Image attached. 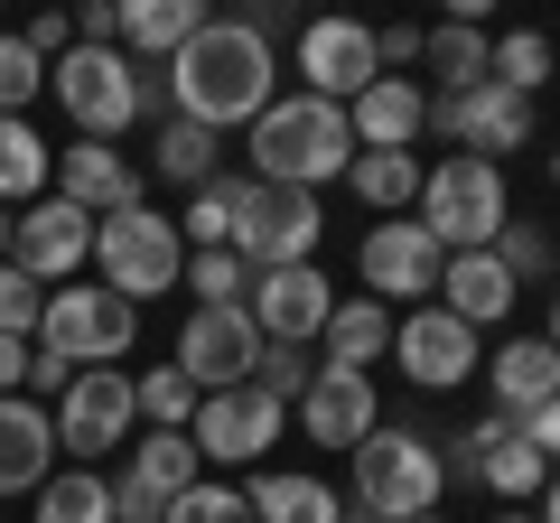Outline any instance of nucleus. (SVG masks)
<instances>
[{
  "instance_id": "dca6fc26",
  "label": "nucleus",
  "mask_w": 560,
  "mask_h": 523,
  "mask_svg": "<svg viewBox=\"0 0 560 523\" xmlns=\"http://www.w3.org/2000/svg\"><path fill=\"white\" fill-rule=\"evenodd\" d=\"M374 75H383V66H374V28H364V20H308L300 28V94L355 103Z\"/></svg>"
},
{
  "instance_id": "4c0bfd02",
  "label": "nucleus",
  "mask_w": 560,
  "mask_h": 523,
  "mask_svg": "<svg viewBox=\"0 0 560 523\" xmlns=\"http://www.w3.org/2000/svg\"><path fill=\"white\" fill-rule=\"evenodd\" d=\"M160 523H253V504H243V486H224V477H197L178 504H168Z\"/></svg>"
},
{
  "instance_id": "c756f323",
  "label": "nucleus",
  "mask_w": 560,
  "mask_h": 523,
  "mask_svg": "<svg viewBox=\"0 0 560 523\" xmlns=\"http://www.w3.org/2000/svg\"><path fill=\"white\" fill-rule=\"evenodd\" d=\"M346 178H355V197L374 206V216H411V206H420V160H411V150H355Z\"/></svg>"
},
{
  "instance_id": "a18cd8bd",
  "label": "nucleus",
  "mask_w": 560,
  "mask_h": 523,
  "mask_svg": "<svg viewBox=\"0 0 560 523\" xmlns=\"http://www.w3.org/2000/svg\"><path fill=\"white\" fill-rule=\"evenodd\" d=\"M541 337H551V346H560V281H551V327H541Z\"/></svg>"
},
{
  "instance_id": "c85d7f7f",
  "label": "nucleus",
  "mask_w": 560,
  "mask_h": 523,
  "mask_svg": "<svg viewBox=\"0 0 560 523\" xmlns=\"http://www.w3.org/2000/svg\"><path fill=\"white\" fill-rule=\"evenodd\" d=\"M57 178V150L28 131V113H0V206H38Z\"/></svg>"
},
{
  "instance_id": "473e14b6",
  "label": "nucleus",
  "mask_w": 560,
  "mask_h": 523,
  "mask_svg": "<svg viewBox=\"0 0 560 523\" xmlns=\"http://www.w3.org/2000/svg\"><path fill=\"white\" fill-rule=\"evenodd\" d=\"M131 403H140V421H150V430H187L206 393L178 374V364H150V374H131Z\"/></svg>"
},
{
  "instance_id": "37998d69",
  "label": "nucleus",
  "mask_w": 560,
  "mask_h": 523,
  "mask_svg": "<svg viewBox=\"0 0 560 523\" xmlns=\"http://www.w3.org/2000/svg\"><path fill=\"white\" fill-rule=\"evenodd\" d=\"M28 356H38L28 337H0V393H28Z\"/></svg>"
},
{
  "instance_id": "9b49d317",
  "label": "nucleus",
  "mask_w": 560,
  "mask_h": 523,
  "mask_svg": "<svg viewBox=\"0 0 560 523\" xmlns=\"http://www.w3.org/2000/svg\"><path fill=\"white\" fill-rule=\"evenodd\" d=\"M10 262H20L38 290H66L84 262H94V216H84V206H66L57 187H47L38 206H20V216H10Z\"/></svg>"
},
{
  "instance_id": "39448f33",
  "label": "nucleus",
  "mask_w": 560,
  "mask_h": 523,
  "mask_svg": "<svg viewBox=\"0 0 560 523\" xmlns=\"http://www.w3.org/2000/svg\"><path fill=\"white\" fill-rule=\"evenodd\" d=\"M178 271H187V243H178V224H168L160 206H121V216L94 224V281L121 290L131 309L160 300V290H178Z\"/></svg>"
},
{
  "instance_id": "0eeeda50",
  "label": "nucleus",
  "mask_w": 560,
  "mask_h": 523,
  "mask_svg": "<svg viewBox=\"0 0 560 523\" xmlns=\"http://www.w3.org/2000/svg\"><path fill=\"white\" fill-rule=\"evenodd\" d=\"M47 94L66 103L75 141H121L140 121V66L121 57V47H75V57L47 66Z\"/></svg>"
},
{
  "instance_id": "f3484780",
  "label": "nucleus",
  "mask_w": 560,
  "mask_h": 523,
  "mask_svg": "<svg viewBox=\"0 0 560 523\" xmlns=\"http://www.w3.org/2000/svg\"><path fill=\"white\" fill-rule=\"evenodd\" d=\"M374 421H383L374 374H337V364H318V383L300 393V430H308V449H346V458H355Z\"/></svg>"
},
{
  "instance_id": "c03bdc74",
  "label": "nucleus",
  "mask_w": 560,
  "mask_h": 523,
  "mask_svg": "<svg viewBox=\"0 0 560 523\" xmlns=\"http://www.w3.org/2000/svg\"><path fill=\"white\" fill-rule=\"evenodd\" d=\"M541 523H560V477H541Z\"/></svg>"
},
{
  "instance_id": "6ab92c4d",
  "label": "nucleus",
  "mask_w": 560,
  "mask_h": 523,
  "mask_svg": "<svg viewBox=\"0 0 560 523\" xmlns=\"http://www.w3.org/2000/svg\"><path fill=\"white\" fill-rule=\"evenodd\" d=\"M346 131H355V150H411L420 131H430V94H420L411 75H374L346 103Z\"/></svg>"
},
{
  "instance_id": "b1692460",
  "label": "nucleus",
  "mask_w": 560,
  "mask_h": 523,
  "mask_svg": "<svg viewBox=\"0 0 560 523\" xmlns=\"http://www.w3.org/2000/svg\"><path fill=\"white\" fill-rule=\"evenodd\" d=\"M318 356L337 364V374H374L383 356H393V309L383 300H337L318 327Z\"/></svg>"
},
{
  "instance_id": "2f4dec72",
  "label": "nucleus",
  "mask_w": 560,
  "mask_h": 523,
  "mask_svg": "<svg viewBox=\"0 0 560 523\" xmlns=\"http://www.w3.org/2000/svg\"><path fill=\"white\" fill-rule=\"evenodd\" d=\"M234 206H243V178L197 187L187 216H178V243H187V253H234Z\"/></svg>"
},
{
  "instance_id": "423d86ee",
  "label": "nucleus",
  "mask_w": 560,
  "mask_h": 523,
  "mask_svg": "<svg viewBox=\"0 0 560 523\" xmlns=\"http://www.w3.org/2000/svg\"><path fill=\"white\" fill-rule=\"evenodd\" d=\"M131 337H140V309L121 300V290H103V281H66V290H47L38 346H47L57 364H75V374L121 364V356H131Z\"/></svg>"
},
{
  "instance_id": "c9c22d12",
  "label": "nucleus",
  "mask_w": 560,
  "mask_h": 523,
  "mask_svg": "<svg viewBox=\"0 0 560 523\" xmlns=\"http://www.w3.org/2000/svg\"><path fill=\"white\" fill-rule=\"evenodd\" d=\"M486 253H495L504 271H514V290H533V281H560V243L541 234V224H504V234L486 243Z\"/></svg>"
},
{
  "instance_id": "f8f14e48",
  "label": "nucleus",
  "mask_w": 560,
  "mask_h": 523,
  "mask_svg": "<svg viewBox=\"0 0 560 523\" xmlns=\"http://www.w3.org/2000/svg\"><path fill=\"white\" fill-rule=\"evenodd\" d=\"M355 271H364V300H440V271H448V253L430 234H420L411 216H383V224H364V253H355Z\"/></svg>"
},
{
  "instance_id": "cd10ccee",
  "label": "nucleus",
  "mask_w": 560,
  "mask_h": 523,
  "mask_svg": "<svg viewBox=\"0 0 560 523\" xmlns=\"http://www.w3.org/2000/svg\"><path fill=\"white\" fill-rule=\"evenodd\" d=\"M197 449H187V430H150V440H131L121 449V477L140 486V496H160V504H178L187 486H197Z\"/></svg>"
},
{
  "instance_id": "2eb2a0df",
  "label": "nucleus",
  "mask_w": 560,
  "mask_h": 523,
  "mask_svg": "<svg viewBox=\"0 0 560 523\" xmlns=\"http://www.w3.org/2000/svg\"><path fill=\"white\" fill-rule=\"evenodd\" d=\"M253 327H261V346H308L318 356V327H327V309H337V281H327L318 262H290V271H253Z\"/></svg>"
},
{
  "instance_id": "4be33fe9",
  "label": "nucleus",
  "mask_w": 560,
  "mask_h": 523,
  "mask_svg": "<svg viewBox=\"0 0 560 523\" xmlns=\"http://www.w3.org/2000/svg\"><path fill=\"white\" fill-rule=\"evenodd\" d=\"M514 300H523V290H514V271H504L495 253H448V271H440V309H448L458 327H477V337H486L495 318H514Z\"/></svg>"
},
{
  "instance_id": "6e6552de",
  "label": "nucleus",
  "mask_w": 560,
  "mask_h": 523,
  "mask_svg": "<svg viewBox=\"0 0 560 523\" xmlns=\"http://www.w3.org/2000/svg\"><path fill=\"white\" fill-rule=\"evenodd\" d=\"M318 234H327L318 197L243 178V206H234V253H243V271H290V262H318Z\"/></svg>"
},
{
  "instance_id": "8fccbe9b",
  "label": "nucleus",
  "mask_w": 560,
  "mask_h": 523,
  "mask_svg": "<svg viewBox=\"0 0 560 523\" xmlns=\"http://www.w3.org/2000/svg\"><path fill=\"white\" fill-rule=\"evenodd\" d=\"M346 523H374V514H355V504H346Z\"/></svg>"
},
{
  "instance_id": "ddd939ff",
  "label": "nucleus",
  "mask_w": 560,
  "mask_h": 523,
  "mask_svg": "<svg viewBox=\"0 0 560 523\" xmlns=\"http://www.w3.org/2000/svg\"><path fill=\"white\" fill-rule=\"evenodd\" d=\"M393 364L420 383V393H448V383L486 374V337L458 327L440 300H430V309H411V318H393Z\"/></svg>"
},
{
  "instance_id": "7ed1b4c3",
  "label": "nucleus",
  "mask_w": 560,
  "mask_h": 523,
  "mask_svg": "<svg viewBox=\"0 0 560 523\" xmlns=\"http://www.w3.org/2000/svg\"><path fill=\"white\" fill-rule=\"evenodd\" d=\"M440 496H448V458H440L430 430H411V421H374L364 430V449H355V514L420 523V514H440Z\"/></svg>"
},
{
  "instance_id": "393cba45",
  "label": "nucleus",
  "mask_w": 560,
  "mask_h": 523,
  "mask_svg": "<svg viewBox=\"0 0 560 523\" xmlns=\"http://www.w3.org/2000/svg\"><path fill=\"white\" fill-rule=\"evenodd\" d=\"M197 28H206L197 0H121V57L131 66H168Z\"/></svg>"
},
{
  "instance_id": "20e7f679",
  "label": "nucleus",
  "mask_w": 560,
  "mask_h": 523,
  "mask_svg": "<svg viewBox=\"0 0 560 523\" xmlns=\"http://www.w3.org/2000/svg\"><path fill=\"white\" fill-rule=\"evenodd\" d=\"M411 224L440 243V253H486V243L514 224L504 168H486V160H467V150H448L440 168H420V206H411Z\"/></svg>"
},
{
  "instance_id": "a19ab883",
  "label": "nucleus",
  "mask_w": 560,
  "mask_h": 523,
  "mask_svg": "<svg viewBox=\"0 0 560 523\" xmlns=\"http://www.w3.org/2000/svg\"><path fill=\"white\" fill-rule=\"evenodd\" d=\"M420 38H430V28H374V66H383V75H401V66H420Z\"/></svg>"
},
{
  "instance_id": "49530a36",
  "label": "nucleus",
  "mask_w": 560,
  "mask_h": 523,
  "mask_svg": "<svg viewBox=\"0 0 560 523\" xmlns=\"http://www.w3.org/2000/svg\"><path fill=\"white\" fill-rule=\"evenodd\" d=\"M541 178H551V187H560V150H541Z\"/></svg>"
},
{
  "instance_id": "f704fd0d",
  "label": "nucleus",
  "mask_w": 560,
  "mask_h": 523,
  "mask_svg": "<svg viewBox=\"0 0 560 523\" xmlns=\"http://www.w3.org/2000/svg\"><path fill=\"white\" fill-rule=\"evenodd\" d=\"M551 38H541V28H504V38H495V84H504V94H523V103H533L541 94V84H551Z\"/></svg>"
},
{
  "instance_id": "e433bc0d",
  "label": "nucleus",
  "mask_w": 560,
  "mask_h": 523,
  "mask_svg": "<svg viewBox=\"0 0 560 523\" xmlns=\"http://www.w3.org/2000/svg\"><path fill=\"white\" fill-rule=\"evenodd\" d=\"M253 383H261V393H271L280 411H300V393H308V383H318V356H308V346H261Z\"/></svg>"
},
{
  "instance_id": "f03ea898",
  "label": "nucleus",
  "mask_w": 560,
  "mask_h": 523,
  "mask_svg": "<svg viewBox=\"0 0 560 523\" xmlns=\"http://www.w3.org/2000/svg\"><path fill=\"white\" fill-rule=\"evenodd\" d=\"M243 160H253L261 187H300L318 197L327 178L355 168V131H346V103H318V94H280L271 113L243 131Z\"/></svg>"
},
{
  "instance_id": "9d476101",
  "label": "nucleus",
  "mask_w": 560,
  "mask_h": 523,
  "mask_svg": "<svg viewBox=\"0 0 560 523\" xmlns=\"http://www.w3.org/2000/svg\"><path fill=\"white\" fill-rule=\"evenodd\" d=\"M280 430H290V411H280L261 383H234V393H206V403H197L187 449H197L206 467H261L280 449Z\"/></svg>"
},
{
  "instance_id": "3c124183",
  "label": "nucleus",
  "mask_w": 560,
  "mask_h": 523,
  "mask_svg": "<svg viewBox=\"0 0 560 523\" xmlns=\"http://www.w3.org/2000/svg\"><path fill=\"white\" fill-rule=\"evenodd\" d=\"M420 523H440V514H420Z\"/></svg>"
},
{
  "instance_id": "58836bf2",
  "label": "nucleus",
  "mask_w": 560,
  "mask_h": 523,
  "mask_svg": "<svg viewBox=\"0 0 560 523\" xmlns=\"http://www.w3.org/2000/svg\"><path fill=\"white\" fill-rule=\"evenodd\" d=\"M38 318H47V290L20 262H0V337H38Z\"/></svg>"
},
{
  "instance_id": "a878e982",
  "label": "nucleus",
  "mask_w": 560,
  "mask_h": 523,
  "mask_svg": "<svg viewBox=\"0 0 560 523\" xmlns=\"http://www.w3.org/2000/svg\"><path fill=\"white\" fill-rule=\"evenodd\" d=\"M150 168H160L168 187H187V197H197V187L224 178V131H197V121L168 113L160 131H150Z\"/></svg>"
},
{
  "instance_id": "ea45409f",
  "label": "nucleus",
  "mask_w": 560,
  "mask_h": 523,
  "mask_svg": "<svg viewBox=\"0 0 560 523\" xmlns=\"http://www.w3.org/2000/svg\"><path fill=\"white\" fill-rule=\"evenodd\" d=\"M38 84H47V66L28 57L10 28H0V113H28V94H38Z\"/></svg>"
},
{
  "instance_id": "f257e3e1",
  "label": "nucleus",
  "mask_w": 560,
  "mask_h": 523,
  "mask_svg": "<svg viewBox=\"0 0 560 523\" xmlns=\"http://www.w3.org/2000/svg\"><path fill=\"white\" fill-rule=\"evenodd\" d=\"M271 103H280V57L243 20H206L168 57V113L197 131H253Z\"/></svg>"
},
{
  "instance_id": "4468645a",
  "label": "nucleus",
  "mask_w": 560,
  "mask_h": 523,
  "mask_svg": "<svg viewBox=\"0 0 560 523\" xmlns=\"http://www.w3.org/2000/svg\"><path fill=\"white\" fill-rule=\"evenodd\" d=\"M253 364H261L253 309H187V327H178V374L197 383V393H234V383H253Z\"/></svg>"
},
{
  "instance_id": "7c9ffc66",
  "label": "nucleus",
  "mask_w": 560,
  "mask_h": 523,
  "mask_svg": "<svg viewBox=\"0 0 560 523\" xmlns=\"http://www.w3.org/2000/svg\"><path fill=\"white\" fill-rule=\"evenodd\" d=\"M38 523H113V477L103 467H57L38 486Z\"/></svg>"
},
{
  "instance_id": "de8ad7c7",
  "label": "nucleus",
  "mask_w": 560,
  "mask_h": 523,
  "mask_svg": "<svg viewBox=\"0 0 560 523\" xmlns=\"http://www.w3.org/2000/svg\"><path fill=\"white\" fill-rule=\"evenodd\" d=\"M495 523H541V514H523V504H504V514H495Z\"/></svg>"
},
{
  "instance_id": "5701e85b",
  "label": "nucleus",
  "mask_w": 560,
  "mask_h": 523,
  "mask_svg": "<svg viewBox=\"0 0 560 523\" xmlns=\"http://www.w3.org/2000/svg\"><path fill=\"white\" fill-rule=\"evenodd\" d=\"M243 504H253V523H346V496L327 477H300V467H253Z\"/></svg>"
},
{
  "instance_id": "bb28decb",
  "label": "nucleus",
  "mask_w": 560,
  "mask_h": 523,
  "mask_svg": "<svg viewBox=\"0 0 560 523\" xmlns=\"http://www.w3.org/2000/svg\"><path fill=\"white\" fill-rule=\"evenodd\" d=\"M420 66L440 75V94H467V84L495 75V38H486V20H440L420 38Z\"/></svg>"
},
{
  "instance_id": "1a4fd4ad",
  "label": "nucleus",
  "mask_w": 560,
  "mask_h": 523,
  "mask_svg": "<svg viewBox=\"0 0 560 523\" xmlns=\"http://www.w3.org/2000/svg\"><path fill=\"white\" fill-rule=\"evenodd\" d=\"M57 458H75V467H103L113 449H131V430H140V403H131V374H113V364H94V374H75L57 393Z\"/></svg>"
},
{
  "instance_id": "09e8293b",
  "label": "nucleus",
  "mask_w": 560,
  "mask_h": 523,
  "mask_svg": "<svg viewBox=\"0 0 560 523\" xmlns=\"http://www.w3.org/2000/svg\"><path fill=\"white\" fill-rule=\"evenodd\" d=\"M0 262H10V206H0Z\"/></svg>"
},
{
  "instance_id": "412c9836",
  "label": "nucleus",
  "mask_w": 560,
  "mask_h": 523,
  "mask_svg": "<svg viewBox=\"0 0 560 523\" xmlns=\"http://www.w3.org/2000/svg\"><path fill=\"white\" fill-rule=\"evenodd\" d=\"M57 477V421L28 393H0V496H38Z\"/></svg>"
},
{
  "instance_id": "79ce46f5",
  "label": "nucleus",
  "mask_w": 560,
  "mask_h": 523,
  "mask_svg": "<svg viewBox=\"0 0 560 523\" xmlns=\"http://www.w3.org/2000/svg\"><path fill=\"white\" fill-rule=\"evenodd\" d=\"M514 430H523V440H533V449H541V458H551V467H560V393H551V403H541V411H533V421H514Z\"/></svg>"
},
{
  "instance_id": "72a5a7b5",
  "label": "nucleus",
  "mask_w": 560,
  "mask_h": 523,
  "mask_svg": "<svg viewBox=\"0 0 560 523\" xmlns=\"http://www.w3.org/2000/svg\"><path fill=\"white\" fill-rule=\"evenodd\" d=\"M178 290L197 309H243V300H253V271H243V253H187Z\"/></svg>"
},
{
  "instance_id": "aec40b11",
  "label": "nucleus",
  "mask_w": 560,
  "mask_h": 523,
  "mask_svg": "<svg viewBox=\"0 0 560 523\" xmlns=\"http://www.w3.org/2000/svg\"><path fill=\"white\" fill-rule=\"evenodd\" d=\"M486 393H495L504 421H533V411L560 393V346L551 337H504L495 356H486Z\"/></svg>"
},
{
  "instance_id": "a211bd4d",
  "label": "nucleus",
  "mask_w": 560,
  "mask_h": 523,
  "mask_svg": "<svg viewBox=\"0 0 560 523\" xmlns=\"http://www.w3.org/2000/svg\"><path fill=\"white\" fill-rule=\"evenodd\" d=\"M140 187H150V178H140V168L121 160L113 141H66V150H57V197H66V206H84L94 224H103V216H121V206H150Z\"/></svg>"
}]
</instances>
